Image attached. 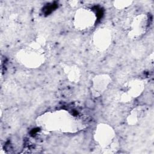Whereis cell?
Returning a JSON list of instances; mask_svg holds the SVG:
<instances>
[{"label":"cell","instance_id":"6da1fadb","mask_svg":"<svg viewBox=\"0 0 154 154\" xmlns=\"http://www.w3.org/2000/svg\"><path fill=\"white\" fill-rule=\"evenodd\" d=\"M93 17V14L91 11L87 10H83L79 11V13H76L75 19L76 22H78L79 26L85 28L92 25L94 20Z\"/></svg>","mask_w":154,"mask_h":154}]
</instances>
